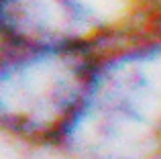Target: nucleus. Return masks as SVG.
<instances>
[{
    "label": "nucleus",
    "instance_id": "1",
    "mask_svg": "<svg viewBox=\"0 0 161 159\" xmlns=\"http://www.w3.org/2000/svg\"><path fill=\"white\" fill-rule=\"evenodd\" d=\"M51 151L65 159L161 151V23L96 49L80 104Z\"/></svg>",
    "mask_w": 161,
    "mask_h": 159
},
{
    "label": "nucleus",
    "instance_id": "2",
    "mask_svg": "<svg viewBox=\"0 0 161 159\" xmlns=\"http://www.w3.org/2000/svg\"><path fill=\"white\" fill-rule=\"evenodd\" d=\"M94 47L8 43L0 53V137L51 149L86 88Z\"/></svg>",
    "mask_w": 161,
    "mask_h": 159
},
{
    "label": "nucleus",
    "instance_id": "4",
    "mask_svg": "<svg viewBox=\"0 0 161 159\" xmlns=\"http://www.w3.org/2000/svg\"><path fill=\"white\" fill-rule=\"evenodd\" d=\"M157 159H161V151H159V155H157Z\"/></svg>",
    "mask_w": 161,
    "mask_h": 159
},
{
    "label": "nucleus",
    "instance_id": "3",
    "mask_svg": "<svg viewBox=\"0 0 161 159\" xmlns=\"http://www.w3.org/2000/svg\"><path fill=\"white\" fill-rule=\"evenodd\" d=\"M4 45H6V39H4V37H2V33H0V53H2Z\"/></svg>",
    "mask_w": 161,
    "mask_h": 159
}]
</instances>
